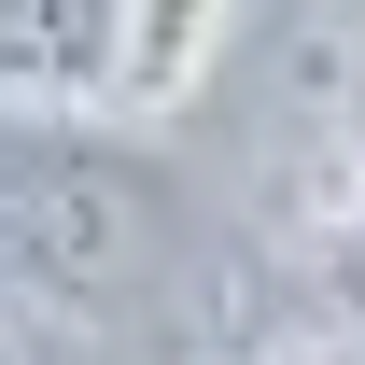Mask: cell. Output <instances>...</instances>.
Masks as SVG:
<instances>
[{"instance_id":"277c9868","label":"cell","mask_w":365,"mask_h":365,"mask_svg":"<svg viewBox=\"0 0 365 365\" xmlns=\"http://www.w3.org/2000/svg\"><path fill=\"white\" fill-rule=\"evenodd\" d=\"M0 365H14V337H0Z\"/></svg>"},{"instance_id":"3957f363","label":"cell","mask_w":365,"mask_h":365,"mask_svg":"<svg viewBox=\"0 0 365 365\" xmlns=\"http://www.w3.org/2000/svg\"><path fill=\"white\" fill-rule=\"evenodd\" d=\"M225 29H239V0H127L113 14V127H169L182 98L211 85V56H225Z\"/></svg>"},{"instance_id":"6da1fadb","label":"cell","mask_w":365,"mask_h":365,"mask_svg":"<svg viewBox=\"0 0 365 365\" xmlns=\"http://www.w3.org/2000/svg\"><path fill=\"white\" fill-rule=\"evenodd\" d=\"M169 253V169L98 140L85 113H0V267L113 295Z\"/></svg>"},{"instance_id":"7a4b0ae2","label":"cell","mask_w":365,"mask_h":365,"mask_svg":"<svg viewBox=\"0 0 365 365\" xmlns=\"http://www.w3.org/2000/svg\"><path fill=\"white\" fill-rule=\"evenodd\" d=\"M127 0H0V113H98Z\"/></svg>"}]
</instances>
